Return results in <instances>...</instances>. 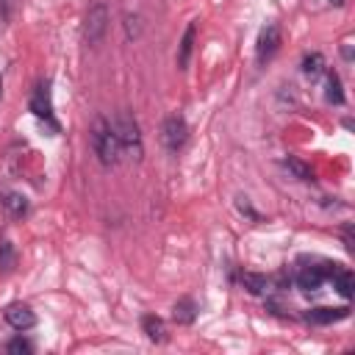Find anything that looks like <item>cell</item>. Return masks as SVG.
<instances>
[{"label": "cell", "instance_id": "obj_21", "mask_svg": "<svg viewBox=\"0 0 355 355\" xmlns=\"http://www.w3.org/2000/svg\"><path fill=\"white\" fill-rule=\"evenodd\" d=\"M11 8H14V0H0V22L11 17Z\"/></svg>", "mask_w": 355, "mask_h": 355}, {"label": "cell", "instance_id": "obj_13", "mask_svg": "<svg viewBox=\"0 0 355 355\" xmlns=\"http://www.w3.org/2000/svg\"><path fill=\"white\" fill-rule=\"evenodd\" d=\"M197 313H200V305H197L191 297H180V300L172 305V316H175L178 324H191V322L197 319Z\"/></svg>", "mask_w": 355, "mask_h": 355}, {"label": "cell", "instance_id": "obj_10", "mask_svg": "<svg viewBox=\"0 0 355 355\" xmlns=\"http://www.w3.org/2000/svg\"><path fill=\"white\" fill-rule=\"evenodd\" d=\"M349 316V305H341V308H311L305 313V319L311 324H333V322H341Z\"/></svg>", "mask_w": 355, "mask_h": 355}, {"label": "cell", "instance_id": "obj_14", "mask_svg": "<svg viewBox=\"0 0 355 355\" xmlns=\"http://www.w3.org/2000/svg\"><path fill=\"white\" fill-rule=\"evenodd\" d=\"M141 333L150 338V341H166V324H164V319L161 316H155V313H144L141 316Z\"/></svg>", "mask_w": 355, "mask_h": 355}, {"label": "cell", "instance_id": "obj_18", "mask_svg": "<svg viewBox=\"0 0 355 355\" xmlns=\"http://www.w3.org/2000/svg\"><path fill=\"white\" fill-rule=\"evenodd\" d=\"M241 283H244V288L252 291V294H263V288H266V277H263V275H255V272H244V275H241Z\"/></svg>", "mask_w": 355, "mask_h": 355}, {"label": "cell", "instance_id": "obj_16", "mask_svg": "<svg viewBox=\"0 0 355 355\" xmlns=\"http://www.w3.org/2000/svg\"><path fill=\"white\" fill-rule=\"evenodd\" d=\"M14 266H17V247L8 239H3L0 241V275H11Z\"/></svg>", "mask_w": 355, "mask_h": 355}, {"label": "cell", "instance_id": "obj_8", "mask_svg": "<svg viewBox=\"0 0 355 355\" xmlns=\"http://www.w3.org/2000/svg\"><path fill=\"white\" fill-rule=\"evenodd\" d=\"M324 269H327V280H333V288L344 300H349L352 297V272L347 266H338V263H324Z\"/></svg>", "mask_w": 355, "mask_h": 355}, {"label": "cell", "instance_id": "obj_17", "mask_svg": "<svg viewBox=\"0 0 355 355\" xmlns=\"http://www.w3.org/2000/svg\"><path fill=\"white\" fill-rule=\"evenodd\" d=\"M302 72H305L308 78L322 75V72H324V58H322V53H311V55H305V58H302Z\"/></svg>", "mask_w": 355, "mask_h": 355}, {"label": "cell", "instance_id": "obj_23", "mask_svg": "<svg viewBox=\"0 0 355 355\" xmlns=\"http://www.w3.org/2000/svg\"><path fill=\"white\" fill-rule=\"evenodd\" d=\"M330 3H333V6H344V0H330Z\"/></svg>", "mask_w": 355, "mask_h": 355}, {"label": "cell", "instance_id": "obj_22", "mask_svg": "<svg viewBox=\"0 0 355 355\" xmlns=\"http://www.w3.org/2000/svg\"><path fill=\"white\" fill-rule=\"evenodd\" d=\"M286 164H288V166H291V169H294V172H297L300 178H308V175H311V172H308V169H305V166H302L300 161H294V158H288Z\"/></svg>", "mask_w": 355, "mask_h": 355}, {"label": "cell", "instance_id": "obj_24", "mask_svg": "<svg viewBox=\"0 0 355 355\" xmlns=\"http://www.w3.org/2000/svg\"><path fill=\"white\" fill-rule=\"evenodd\" d=\"M0 92H3V80H0Z\"/></svg>", "mask_w": 355, "mask_h": 355}, {"label": "cell", "instance_id": "obj_20", "mask_svg": "<svg viewBox=\"0 0 355 355\" xmlns=\"http://www.w3.org/2000/svg\"><path fill=\"white\" fill-rule=\"evenodd\" d=\"M3 349H6V352H33V344H31L22 333H17L11 341H6V344H3Z\"/></svg>", "mask_w": 355, "mask_h": 355}, {"label": "cell", "instance_id": "obj_1", "mask_svg": "<svg viewBox=\"0 0 355 355\" xmlns=\"http://www.w3.org/2000/svg\"><path fill=\"white\" fill-rule=\"evenodd\" d=\"M108 122H111V128H114V136H116V141H119L122 155L139 161L141 153H144V139H141V128H139V122L133 119V114H130V111H116Z\"/></svg>", "mask_w": 355, "mask_h": 355}, {"label": "cell", "instance_id": "obj_2", "mask_svg": "<svg viewBox=\"0 0 355 355\" xmlns=\"http://www.w3.org/2000/svg\"><path fill=\"white\" fill-rule=\"evenodd\" d=\"M92 150L97 155V161L103 166H116L119 158H122V150H119V141L114 136V128L108 119H97L94 128H92Z\"/></svg>", "mask_w": 355, "mask_h": 355}, {"label": "cell", "instance_id": "obj_6", "mask_svg": "<svg viewBox=\"0 0 355 355\" xmlns=\"http://www.w3.org/2000/svg\"><path fill=\"white\" fill-rule=\"evenodd\" d=\"M280 42H283L280 25H277V22H266V25L258 31V39H255V61H258V64L272 61L275 53L280 50Z\"/></svg>", "mask_w": 355, "mask_h": 355}, {"label": "cell", "instance_id": "obj_4", "mask_svg": "<svg viewBox=\"0 0 355 355\" xmlns=\"http://www.w3.org/2000/svg\"><path fill=\"white\" fill-rule=\"evenodd\" d=\"M28 108L33 111V116L39 122H44L47 128L58 130V119H55V111H53V89H50V80H39L31 92V103Z\"/></svg>", "mask_w": 355, "mask_h": 355}, {"label": "cell", "instance_id": "obj_5", "mask_svg": "<svg viewBox=\"0 0 355 355\" xmlns=\"http://www.w3.org/2000/svg\"><path fill=\"white\" fill-rule=\"evenodd\" d=\"M186 141H189V122L180 114H169L161 122V144L169 153H180L186 147Z\"/></svg>", "mask_w": 355, "mask_h": 355}, {"label": "cell", "instance_id": "obj_9", "mask_svg": "<svg viewBox=\"0 0 355 355\" xmlns=\"http://www.w3.org/2000/svg\"><path fill=\"white\" fill-rule=\"evenodd\" d=\"M324 280H327V269L324 266H300L297 269V286L302 291H316Z\"/></svg>", "mask_w": 355, "mask_h": 355}, {"label": "cell", "instance_id": "obj_19", "mask_svg": "<svg viewBox=\"0 0 355 355\" xmlns=\"http://www.w3.org/2000/svg\"><path fill=\"white\" fill-rule=\"evenodd\" d=\"M141 31H144L141 14H125V36H128V39H139Z\"/></svg>", "mask_w": 355, "mask_h": 355}, {"label": "cell", "instance_id": "obj_11", "mask_svg": "<svg viewBox=\"0 0 355 355\" xmlns=\"http://www.w3.org/2000/svg\"><path fill=\"white\" fill-rule=\"evenodd\" d=\"M194 39H197V22H189V25H186V31H183V36H180L178 55H175V61H178V67H180V69H186V67H189V61H191Z\"/></svg>", "mask_w": 355, "mask_h": 355}, {"label": "cell", "instance_id": "obj_3", "mask_svg": "<svg viewBox=\"0 0 355 355\" xmlns=\"http://www.w3.org/2000/svg\"><path fill=\"white\" fill-rule=\"evenodd\" d=\"M108 22H111V14H108V6H105L103 0H97V3H92V6L86 8V14H83V25H80V33H83V42H86L89 47H94V44H100V42L105 39V33H108Z\"/></svg>", "mask_w": 355, "mask_h": 355}, {"label": "cell", "instance_id": "obj_15", "mask_svg": "<svg viewBox=\"0 0 355 355\" xmlns=\"http://www.w3.org/2000/svg\"><path fill=\"white\" fill-rule=\"evenodd\" d=\"M324 97H327V103H333V105H341V103H344L341 78H338V72H333V69H324Z\"/></svg>", "mask_w": 355, "mask_h": 355}, {"label": "cell", "instance_id": "obj_7", "mask_svg": "<svg viewBox=\"0 0 355 355\" xmlns=\"http://www.w3.org/2000/svg\"><path fill=\"white\" fill-rule=\"evenodd\" d=\"M3 319L14 333H28L36 327V313L28 302H8L3 308Z\"/></svg>", "mask_w": 355, "mask_h": 355}, {"label": "cell", "instance_id": "obj_12", "mask_svg": "<svg viewBox=\"0 0 355 355\" xmlns=\"http://www.w3.org/2000/svg\"><path fill=\"white\" fill-rule=\"evenodd\" d=\"M0 202H3V208H6L11 216H17V219L28 216V211H31L28 197L19 194V191H0Z\"/></svg>", "mask_w": 355, "mask_h": 355}]
</instances>
